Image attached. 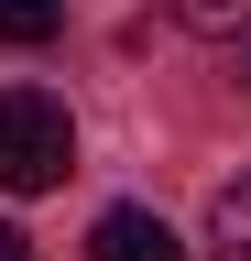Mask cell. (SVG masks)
Here are the masks:
<instances>
[{
    "label": "cell",
    "mask_w": 251,
    "mask_h": 261,
    "mask_svg": "<svg viewBox=\"0 0 251 261\" xmlns=\"http://www.w3.org/2000/svg\"><path fill=\"white\" fill-rule=\"evenodd\" d=\"M77 174V120L55 87H0V185L11 196H44Z\"/></svg>",
    "instance_id": "obj_1"
},
{
    "label": "cell",
    "mask_w": 251,
    "mask_h": 261,
    "mask_svg": "<svg viewBox=\"0 0 251 261\" xmlns=\"http://www.w3.org/2000/svg\"><path fill=\"white\" fill-rule=\"evenodd\" d=\"M87 261H186V240L153 207H109L99 228H87Z\"/></svg>",
    "instance_id": "obj_2"
},
{
    "label": "cell",
    "mask_w": 251,
    "mask_h": 261,
    "mask_svg": "<svg viewBox=\"0 0 251 261\" xmlns=\"http://www.w3.org/2000/svg\"><path fill=\"white\" fill-rule=\"evenodd\" d=\"M208 261H251V174L218 185V207H208Z\"/></svg>",
    "instance_id": "obj_3"
},
{
    "label": "cell",
    "mask_w": 251,
    "mask_h": 261,
    "mask_svg": "<svg viewBox=\"0 0 251 261\" xmlns=\"http://www.w3.org/2000/svg\"><path fill=\"white\" fill-rule=\"evenodd\" d=\"M164 11L186 33H208V44H240V33H251V0H164Z\"/></svg>",
    "instance_id": "obj_4"
},
{
    "label": "cell",
    "mask_w": 251,
    "mask_h": 261,
    "mask_svg": "<svg viewBox=\"0 0 251 261\" xmlns=\"http://www.w3.org/2000/svg\"><path fill=\"white\" fill-rule=\"evenodd\" d=\"M66 33V0H0V44H55Z\"/></svg>",
    "instance_id": "obj_5"
},
{
    "label": "cell",
    "mask_w": 251,
    "mask_h": 261,
    "mask_svg": "<svg viewBox=\"0 0 251 261\" xmlns=\"http://www.w3.org/2000/svg\"><path fill=\"white\" fill-rule=\"evenodd\" d=\"M0 261H33V240H22V228H11V218H0Z\"/></svg>",
    "instance_id": "obj_6"
}]
</instances>
